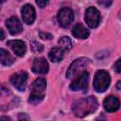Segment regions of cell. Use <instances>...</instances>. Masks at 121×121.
<instances>
[{
  "mask_svg": "<svg viewBox=\"0 0 121 121\" xmlns=\"http://www.w3.org/2000/svg\"><path fill=\"white\" fill-rule=\"evenodd\" d=\"M98 108L97 100L95 96H88L75 101L72 105V111L78 117H85L95 112Z\"/></svg>",
  "mask_w": 121,
  "mask_h": 121,
  "instance_id": "cell-1",
  "label": "cell"
},
{
  "mask_svg": "<svg viewBox=\"0 0 121 121\" xmlns=\"http://www.w3.org/2000/svg\"><path fill=\"white\" fill-rule=\"evenodd\" d=\"M46 81L43 78H38L35 79L31 85V91L28 101L31 104H37L43 100L45 94Z\"/></svg>",
  "mask_w": 121,
  "mask_h": 121,
  "instance_id": "cell-2",
  "label": "cell"
},
{
  "mask_svg": "<svg viewBox=\"0 0 121 121\" xmlns=\"http://www.w3.org/2000/svg\"><path fill=\"white\" fill-rule=\"evenodd\" d=\"M111 83V78L108 72L105 70H98L94 78V88L98 93H103L106 91Z\"/></svg>",
  "mask_w": 121,
  "mask_h": 121,
  "instance_id": "cell-3",
  "label": "cell"
},
{
  "mask_svg": "<svg viewBox=\"0 0 121 121\" xmlns=\"http://www.w3.org/2000/svg\"><path fill=\"white\" fill-rule=\"evenodd\" d=\"M89 62L90 60L87 58H78L75 60L67 70V73H66L67 78H76L77 76L84 72V68L89 64Z\"/></svg>",
  "mask_w": 121,
  "mask_h": 121,
  "instance_id": "cell-4",
  "label": "cell"
},
{
  "mask_svg": "<svg viewBox=\"0 0 121 121\" xmlns=\"http://www.w3.org/2000/svg\"><path fill=\"white\" fill-rule=\"evenodd\" d=\"M85 22L91 28H95L100 23V12L95 7H90L85 11Z\"/></svg>",
  "mask_w": 121,
  "mask_h": 121,
  "instance_id": "cell-5",
  "label": "cell"
},
{
  "mask_svg": "<svg viewBox=\"0 0 121 121\" xmlns=\"http://www.w3.org/2000/svg\"><path fill=\"white\" fill-rule=\"evenodd\" d=\"M88 80L89 73L84 71L74 78L70 84V89L73 91H85L88 87Z\"/></svg>",
  "mask_w": 121,
  "mask_h": 121,
  "instance_id": "cell-6",
  "label": "cell"
},
{
  "mask_svg": "<svg viewBox=\"0 0 121 121\" xmlns=\"http://www.w3.org/2000/svg\"><path fill=\"white\" fill-rule=\"evenodd\" d=\"M58 23L62 27H68L74 19V13L73 10L69 8H62L59 10L57 15Z\"/></svg>",
  "mask_w": 121,
  "mask_h": 121,
  "instance_id": "cell-7",
  "label": "cell"
},
{
  "mask_svg": "<svg viewBox=\"0 0 121 121\" xmlns=\"http://www.w3.org/2000/svg\"><path fill=\"white\" fill-rule=\"evenodd\" d=\"M27 74L25 71H20L10 77V82L18 91H25L26 87Z\"/></svg>",
  "mask_w": 121,
  "mask_h": 121,
  "instance_id": "cell-8",
  "label": "cell"
},
{
  "mask_svg": "<svg viewBox=\"0 0 121 121\" xmlns=\"http://www.w3.org/2000/svg\"><path fill=\"white\" fill-rule=\"evenodd\" d=\"M21 14H22V18L23 21L27 24V25H31L35 18H36V13H35V9L33 8V6L29 5V4H26L22 9H21Z\"/></svg>",
  "mask_w": 121,
  "mask_h": 121,
  "instance_id": "cell-9",
  "label": "cell"
},
{
  "mask_svg": "<svg viewBox=\"0 0 121 121\" xmlns=\"http://www.w3.org/2000/svg\"><path fill=\"white\" fill-rule=\"evenodd\" d=\"M32 71L35 74H40V75H43L45 73L48 72L49 69V65L48 62L46 61L45 59L43 58H38L35 59L33 63H32V67H31Z\"/></svg>",
  "mask_w": 121,
  "mask_h": 121,
  "instance_id": "cell-10",
  "label": "cell"
},
{
  "mask_svg": "<svg viewBox=\"0 0 121 121\" xmlns=\"http://www.w3.org/2000/svg\"><path fill=\"white\" fill-rule=\"evenodd\" d=\"M6 26L9 31L10 34L12 35H16L19 34L22 30H23V26L22 23L20 22V20L17 17H10L7 20L6 22Z\"/></svg>",
  "mask_w": 121,
  "mask_h": 121,
  "instance_id": "cell-11",
  "label": "cell"
},
{
  "mask_svg": "<svg viewBox=\"0 0 121 121\" xmlns=\"http://www.w3.org/2000/svg\"><path fill=\"white\" fill-rule=\"evenodd\" d=\"M8 45L11 48V50L19 57H23L26 53V43L21 40H11L8 42Z\"/></svg>",
  "mask_w": 121,
  "mask_h": 121,
  "instance_id": "cell-12",
  "label": "cell"
},
{
  "mask_svg": "<svg viewBox=\"0 0 121 121\" xmlns=\"http://www.w3.org/2000/svg\"><path fill=\"white\" fill-rule=\"evenodd\" d=\"M103 106H104V109L109 112H115L119 109L120 107V102H119V99L113 95H110L108 96L104 102H103Z\"/></svg>",
  "mask_w": 121,
  "mask_h": 121,
  "instance_id": "cell-13",
  "label": "cell"
},
{
  "mask_svg": "<svg viewBox=\"0 0 121 121\" xmlns=\"http://www.w3.org/2000/svg\"><path fill=\"white\" fill-rule=\"evenodd\" d=\"M72 34L74 37L78 39H86L88 38L90 31L81 24H77L72 28Z\"/></svg>",
  "mask_w": 121,
  "mask_h": 121,
  "instance_id": "cell-14",
  "label": "cell"
},
{
  "mask_svg": "<svg viewBox=\"0 0 121 121\" xmlns=\"http://www.w3.org/2000/svg\"><path fill=\"white\" fill-rule=\"evenodd\" d=\"M63 52L64 51L61 48H60V47H54V48H52L49 51L48 57H49V59H50L51 61L58 62V61H60V60H62V58H63Z\"/></svg>",
  "mask_w": 121,
  "mask_h": 121,
  "instance_id": "cell-15",
  "label": "cell"
},
{
  "mask_svg": "<svg viewBox=\"0 0 121 121\" xmlns=\"http://www.w3.org/2000/svg\"><path fill=\"white\" fill-rule=\"evenodd\" d=\"M0 60H1V63L6 66L11 65L14 62V58L7 50L3 48L0 49Z\"/></svg>",
  "mask_w": 121,
  "mask_h": 121,
  "instance_id": "cell-16",
  "label": "cell"
},
{
  "mask_svg": "<svg viewBox=\"0 0 121 121\" xmlns=\"http://www.w3.org/2000/svg\"><path fill=\"white\" fill-rule=\"evenodd\" d=\"M58 44H59V47L61 48L63 51L65 50H69L71 49L72 47V41L69 37L67 36H63L61 37L59 41H58Z\"/></svg>",
  "mask_w": 121,
  "mask_h": 121,
  "instance_id": "cell-17",
  "label": "cell"
},
{
  "mask_svg": "<svg viewBox=\"0 0 121 121\" xmlns=\"http://www.w3.org/2000/svg\"><path fill=\"white\" fill-rule=\"evenodd\" d=\"M30 46H31V49L33 52L35 53H40L43 50V45L38 42H31L30 43Z\"/></svg>",
  "mask_w": 121,
  "mask_h": 121,
  "instance_id": "cell-18",
  "label": "cell"
},
{
  "mask_svg": "<svg viewBox=\"0 0 121 121\" xmlns=\"http://www.w3.org/2000/svg\"><path fill=\"white\" fill-rule=\"evenodd\" d=\"M18 120H19V121H30V117H29L26 113L21 112V113H19V115H18Z\"/></svg>",
  "mask_w": 121,
  "mask_h": 121,
  "instance_id": "cell-19",
  "label": "cell"
},
{
  "mask_svg": "<svg viewBox=\"0 0 121 121\" xmlns=\"http://www.w3.org/2000/svg\"><path fill=\"white\" fill-rule=\"evenodd\" d=\"M113 68H114L115 72H117V73H121V58H120L119 60H116V62H115L114 65H113Z\"/></svg>",
  "mask_w": 121,
  "mask_h": 121,
  "instance_id": "cell-20",
  "label": "cell"
},
{
  "mask_svg": "<svg viewBox=\"0 0 121 121\" xmlns=\"http://www.w3.org/2000/svg\"><path fill=\"white\" fill-rule=\"evenodd\" d=\"M40 37L43 40H50L52 39V35L50 33H43V32H40Z\"/></svg>",
  "mask_w": 121,
  "mask_h": 121,
  "instance_id": "cell-21",
  "label": "cell"
},
{
  "mask_svg": "<svg viewBox=\"0 0 121 121\" xmlns=\"http://www.w3.org/2000/svg\"><path fill=\"white\" fill-rule=\"evenodd\" d=\"M36 3H37V5H38L40 8H44V7L48 4V1H41V0H39V1H37Z\"/></svg>",
  "mask_w": 121,
  "mask_h": 121,
  "instance_id": "cell-22",
  "label": "cell"
},
{
  "mask_svg": "<svg viewBox=\"0 0 121 121\" xmlns=\"http://www.w3.org/2000/svg\"><path fill=\"white\" fill-rule=\"evenodd\" d=\"M98 4L99 5H103L104 7H106V8H108L110 5H112V1H106V2H103V1H100V2H98Z\"/></svg>",
  "mask_w": 121,
  "mask_h": 121,
  "instance_id": "cell-23",
  "label": "cell"
},
{
  "mask_svg": "<svg viewBox=\"0 0 121 121\" xmlns=\"http://www.w3.org/2000/svg\"><path fill=\"white\" fill-rule=\"evenodd\" d=\"M0 121H11V119L9 117V116H2Z\"/></svg>",
  "mask_w": 121,
  "mask_h": 121,
  "instance_id": "cell-24",
  "label": "cell"
},
{
  "mask_svg": "<svg viewBox=\"0 0 121 121\" xmlns=\"http://www.w3.org/2000/svg\"><path fill=\"white\" fill-rule=\"evenodd\" d=\"M116 88L121 91V80H119V81L116 83Z\"/></svg>",
  "mask_w": 121,
  "mask_h": 121,
  "instance_id": "cell-25",
  "label": "cell"
},
{
  "mask_svg": "<svg viewBox=\"0 0 121 121\" xmlns=\"http://www.w3.org/2000/svg\"><path fill=\"white\" fill-rule=\"evenodd\" d=\"M0 32H1V40H3L4 38H5V35H4V30L3 29H0Z\"/></svg>",
  "mask_w": 121,
  "mask_h": 121,
  "instance_id": "cell-26",
  "label": "cell"
}]
</instances>
